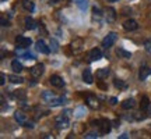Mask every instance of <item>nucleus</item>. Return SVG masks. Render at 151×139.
I'll list each match as a JSON object with an SVG mask.
<instances>
[{
    "instance_id": "obj_1",
    "label": "nucleus",
    "mask_w": 151,
    "mask_h": 139,
    "mask_svg": "<svg viewBox=\"0 0 151 139\" xmlns=\"http://www.w3.org/2000/svg\"><path fill=\"white\" fill-rule=\"evenodd\" d=\"M116 33L115 32H109L106 36L104 38V40H102V46L104 48H111V46H113V43L116 42Z\"/></svg>"
},
{
    "instance_id": "obj_2",
    "label": "nucleus",
    "mask_w": 151,
    "mask_h": 139,
    "mask_svg": "<svg viewBox=\"0 0 151 139\" xmlns=\"http://www.w3.org/2000/svg\"><path fill=\"white\" fill-rule=\"evenodd\" d=\"M55 123H56V127H58L59 129L67 128V127H69V118H67L66 114H62V116H59V117H56Z\"/></svg>"
},
{
    "instance_id": "obj_3",
    "label": "nucleus",
    "mask_w": 151,
    "mask_h": 139,
    "mask_svg": "<svg viewBox=\"0 0 151 139\" xmlns=\"http://www.w3.org/2000/svg\"><path fill=\"white\" fill-rule=\"evenodd\" d=\"M16 45H17V48H20V49H27L28 46H31V39L29 38H24V36H17Z\"/></svg>"
},
{
    "instance_id": "obj_4",
    "label": "nucleus",
    "mask_w": 151,
    "mask_h": 139,
    "mask_svg": "<svg viewBox=\"0 0 151 139\" xmlns=\"http://www.w3.org/2000/svg\"><path fill=\"white\" fill-rule=\"evenodd\" d=\"M35 49H37L39 53H42V54H48L49 52H50L49 46H46V43L43 42V40H38V42L35 43Z\"/></svg>"
},
{
    "instance_id": "obj_5",
    "label": "nucleus",
    "mask_w": 151,
    "mask_h": 139,
    "mask_svg": "<svg viewBox=\"0 0 151 139\" xmlns=\"http://www.w3.org/2000/svg\"><path fill=\"white\" fill-rule=\"evenodd\" d=\"M123 28L126 31H136V29L139 28V24H137V21H134V20H127V21H124Z\"/></svg>"
},
{
    "instance_id": "obj_6",
    "label": "nucleus",
    "mask_w": 151,
    "mask_h": 139,
    "mask_svg": "<svg viewBox=\"0 0 151 139\" xmlns=\"http://www.w3.org/2000/svg\"><path fill=\"white\" fill-rule=\"evenodd\" d=\"M43 64H37L34 65L32 68H31V75L32 77H35V78H38V77H41V75L43 74Z\"/></svg>"
},
{
    "instance_id": "obj_7",
    "label": "nucleus",
    "mask_w": 151,
    "mask_h": 139,
    "mask_svg": "<svg viewBox=\"0 0 151 139\" xmlns=\"http://www.w3.org/2000/svg\"><path fill=\"white\" fill-rule=\"evenodd\" d=\"M49 82H50L53 86H58V88H60V86L65 85V81L62 79L59 75H52V77L49 78Z\"/></svg>"
},
{
    "instance_id": "obj_8",
    "label": "nucleus",
    "mask_w": 151,
    "mask_h": 139,
    "mask_svg": "<svg viewBox=\"0 0 151 139\" xmlns=\"http://www.w3.org/2000/svg\"><path fill=\"white\" fill-rule=\"evenodd\" d=\"M151 74V68L148 67H141L140 68V72H139V79L140 81H146L147 77Z\"/></svg>"
},
{
    "instance_id": "obj_9",
    "label": "nucleus",
    "mask_w": 151,
    "mask_h": 139,
    "mask_svg": "<svg viewBox=\"0 0 151 139\" xmlns=\"http://www.w3.org/2000/svg\"><path fill=\"white\" fill-rule=\"evenodd\" d=\"M83 81L86 84H92L94 78H92V74H91V71H90V68H86L83 71Z\"/></svg>"
},
{
    "instance_id": "obj_10",
    "label": "nucleus",
    "mask_w": 151,
    "mask_h": 139,
    "mask_svg": "<svg viewBox=\"0 0 151 139\" xmlns=\"http://www.w3.org/2000/svg\"><path fill=\"white\" fill-rule=\"evenodd\" d=\"M98 127L101 128V134H108L111 131V123L109 121H99Z\"/></svg>"
},
{
    "instance_id": "obj_11",
    "label": "nucleus",
    "mask_w": 151,
    "mask_h": 139,
    "mask_svg": "<svg viewBox=\"0 0 151 139\" xmlns=\"http://www.w3.org/2000/svg\"><path fill=\"white\" fill-rule=\"evenodd\" d=\"M90 57H91L92 61H97V60H99L101 57H102V52L99 50V49H92L91 52H90Z\"/></svg>"
},
{
    "instance_id": "obj_12",
    "label": "nucleus",
    "mask_w": 151,
    "mask_h": 139,
    "mask_svg": "<svg viewBox=\"0 0 151 139\" xmlns=\"http://www.w3.org/2000/svg\"><path fill=\"white\" fill-rule=\"evenodd\" d=\"M14 118H16V121L18 124H25L27 123V117H25V114L22 111H16L14 113Z\"/></svg>"
},
{
    "instance_id": "obj_13",
    "label": "nucleus",
    "mask_w": 151,
    "mask_h": 139,
    "mask_svg": "<svg viewBox=\"0 0 151 139\" xmlns=\"http://www.w3.org/2000/svg\"><path fill=\"white\" fill-rule=\"evenodd\" d=\"M65 103H66V99H63V97H58V99H56V97H53V99L49 102V104H50L52 107H58V106L65 104Z\"/></svg>"
},
{
    "instance_id": "obj_14",
    "label": "nucleus",
    "mask_w": 151,
    "mask_h": 139,
    "mask_svg": "<svg viewBox=\"0 0 151 139\" xmlns=\"http://www.w3.org/2000/svg\"><path fill=\"white\" fill-rule=\"evenodd\" d=\"M11 70H13L14 72H21L22 71V64L18 61V60H13V61H11Z\"/></svg>"
},
{
    "instance_id": "obj_15",
    "label": "nucleus",
    "mask_w": 151,
    "mask_h": 139,
    "mask_svg": "<svg viewBox=\"0 0 151 139\" xmlns=\"http://www.w3.org/2000/svg\"><path fill=\"white\" fill-rule=\"evenodd\" d=\"M136 106V102L133 99H126L123 103H122V107H123L124 110H130V109H133Z\"/></svg>"
},
{
    "instance_id": "obj_16",
    "label": "nucleus",
    "mask_w": 151,
    "mask_h": 139,
    "mask_svg": "<svg viewBox=\"0 0 151 139\" xmlns=\"http://www.w3.org/2000/svg\"><path fill=\"white\" fill-rule=\"evenodd\" d=\"M115 20H116V13H115V10H113V9H108V10H106V21L113 22Z\"/></svg>"
},
{
    "instance_id": "obj_17",
    "label": "nucleus",
    "mask_w": 151,
    "mask_h": 139,
    "mask_svg": "<svg viewBox=\"0 0 151 139\" xmlns=\"http://www.w3.org/2000/svg\"><path fill=\"white\" fill-rule=\"evenodd\" d=\"M24 22H25V28H27V29H35V28H37V22L34 21L32 18H29V17H27V18L24 20Z\"/></svg>"
},
{
    "instance_id": "obj_18",
    "label": "nucleus",
    "mask_w": 151,
    "mask_h": 139,
    "mask_svg": "<svg viewBox=\"0 0 151 139\" xmlns=\"http://www.w3.org/2000/svg\"><path fill=\"white\" fill-rule=\"evenodd\" d=\"M108 75H109V68H101L97 71V78H99V79L106 78Z\"/></svg>"
},
{
    "instance_id": "obj_19",
    "label": "nucleus",
    "mask_w": 151,
    "mask_h": 139,
    "mask_svg": "<svg viewBox=\"0 0 151 139\" xmlns=\"http://www.w3.org/2000/svg\"><path fill=\"white\" fill-rule=\"evenodd\" d=\"M116 54H118L119 57H122V59H130V57H132V53H130V52H126L124 49H118V50H116Z\"/></svg>"
},
{
    "instance_id": "obj_20",
    "label": "nucleus",
    "mask_w": 151,
    "mask_h": 139,
    "mask_svg": "<svg viewBox=\"0 0 151 139\" xmlns=\"http://www.w3.org/2000/svg\"><path fill=\"white\" fill-rule=\"evenodd\" d=\"M9 79H10V82H13V84H22V82H24V78L18 77V75H9Z\"/></svg>"
},
{
    "instance_id": "obj_21",
    "label": "nucleus",
    "mask_w": 151,
    "mask_h": 139,
    "mask_svg": "<svg viewBox=\"0 0 151 139\" xmlns=\"http://www.w3.org/2000/svg\"><path fill=\"white\" fill-rule=\"evenodd\" d=\"M76 1V4L80 7V10H86L87 7H88V0H74Z\"/></svg>"
},
{
    "instance_id": "obj_22",
    "label": "nucleus",
    "mask_w": 151,
    "mask_h": 139,
    "mask_svg": "<svg viewBox=\"0 0 151 139\" xmlns=\"http://www.w3.org/2000/svg\"><path fill=\"white\" fill-rule=\"evenodd\" d=\"M84 113H86V107L84 106L77 107V109H76V111H74V117H77V118L83 117V116H84Z\"/></svg>"
},
{
    "instance_id": "obj_23",
    "label": "nucleus",
    "mask_w": 151,
    "mask_h": 139,
    "mask_svg": "<svg viewBox=\"0 0 151 139\" xmlns=\"http://www.w3.org/2000/svg\"><path fill=\"white\" fill-rule=\"evenodd\" d=\"M115 86L116 88H119V89H127V84L124 82V81H122V79H115Z\"/></svg>"
},
{
    "instance_id": "obj_24",
    "label": "nucleus",
    "mask_w": 151,
    "mask_h": 139,
    "mask_svg": "<svg viewBox=\"0 0 151 139\" xmlns=\"http://www.w3.org/2000/svg\"><path fill=\"white\" fill-rule=\"evenodd\" d=\"M22 6H24V9L27 11H34L35 9V6H34L32 1H29V0H25V1H22Z\"/></svg>"
},
{
    "instance_id": "obj_25",
    "label": "nucleus",
    "mask_w": 151,
    "mask_h": 139,
    "mask_svg": "<svg viewBox=\"0 0 151 139\" xmlns=\"http://www.w3.org/2000/svg\"><path fill=\"white\" fill-rule=\"evenodd\" d=\"M140 107H141V110H147V109L150 107V102H148V97L147 96H143L141 103H140Z\"/></svg>"
},
{
    "instance_id": "obj_26",
    "label": "nucleus",
    "mask_w": 151,
    "mask_h": 139,
    "mask_svg": "<svg viewBox=\"0 0 151 139\" xmlns=\"http://www.w3.org/2000/svg\"><path fill=\"white\" fill-rule=\"evenodd\" d=\"M81 45H83V40H81V39H77V40H74V42L71 43V48H73L74 52H78L81 49Z\"/></svg>"
},
{
    "instance_id": "obj_27",
    "label": "nucleus",
    "mask_w": 151,
    "mask_h": 139,
    "mask_svg": "<svg viewBox=\"0 0 151 139\" xmlns=\"http://www.w3.org/2000/svg\"><path fill=\"white\" fill-rule=\"evenodd\" d=\"M20 56L25 60H34L35 59V56H34L31 52H20Z\"/></svg>"
},
{
    "instance_id": "obj_28",
    "label": "nucleus",
    "mask_w": 151,
    "mask_h": 139,
    "mask_svg": "<svg viewBox=\"0 0 151 139\" xmlns=\"http://www.w3.org/2000/svg\"><path fill=\"white\" fill-rule=\"evenodd\" d=\"M92 17H94V18H95V17H98V18H101V17H102V11H101V9L97 7V6H94V7H92Z\"/></svg>"
},
{
    "instance_id": "obj_29",
    "label": "nucleus",
    "mask_w": 151,
    "mask_h": 139,
    "mask_svg": "<svg viewBox=\"0 0 151 139\" xmlns=\"http://www.w3.org/2000/svg\"><path fill=\"white\" fill-rule=\"evenodd\" d=\"M53 97H55V95L52 93V92H43V93H42V99H43V100H46L48 103L50 102Z\"/></svg>"
},
{
    "instance_id": "obj_30",
    "label": "nucleus",
    "mask_w": 151,
    "mask_h": 139,
    "mask_svg": "<svg viewBox=\"0 0 151 139\" xmlns=\"http://www.w3.org/2000/svg\"><path fill=\"white\" fill-rule=\"evenodd\" d=\"M87 103H88V106L92 107V109H98V107H99V103H98L95 99H91V97L87 100Z\"/></svg>"
},
{
    "instance_id": "obj_31",
    "label": "nucleus",
    "mask_w": 151,
    "mask_h": 139,
    "mask_svg": "<svg viewBox=\"0 0 151 139\" xmlns=\"http://www.w3.org/2000/svg\"><path fill=\"white\" fill-rule=\"evenodd\" d=\"M50 48H52V52H58L59 50V45L55 39H50Z\"/></svg>"
},
{
    "instance_id": "obj_32",
    "label": "nucleus",
    "mask_w": 151,
    "mask_h": 139,
    "mask_svg": "<svg viewBox=\"0 0 151 139\" xmlns=\"http://www.w3.org/2000/svg\"><path fill=\"white\" fill-rule=\"evenodd\" d=\"M16 97H20V99H25V92L24 91H16Z\"/></svg>"
},
{
    "instance_id": "obj_33",
    "label": "nucleus",
    "mask_w": 151,
    "mask_h": 139,
    "mask_svg": "<svg viewBox=\"0 0 151 139\" xmlns=\"http://www.w3.org/2000/svg\"><path fill=\"white\" fill-rule=\"evenodd\" d=\"M144 48H146V50L148 52V53H151V40H146V43H144Z\"/></svg>"
},
{
    "instance_id": "obj_34",
    "label": "nucleus",
    "mask_w": 151,
    "mask_h": 139,
    "mask_svg": "<svg viewBox=\"0 0 151 139\" xmlns=\"http://www.w3.org/2000/svg\"><path fill=\"white\" fill-rule=\"evenodd\" d=\"M86 138H98V132H88Z\"/></svg>"
},
{
    "instance_id": "obj_35",
    "label": "nucleus",
    "mask_w": 151,
    "mask_h": 139,
    "mask_svg": "<svg viewBox=\"0 0 151 139\" xmlns=\"http://www.w3.org/2000/svg\"><path fill=\"white\" fill-rule=\"evenodd\" d=\"M122 14H132V9H129V7H124Z\"/></svg>"
},
{
    "instance_id": "obj_36",
    "label": "nucleus",
    "mask_w": 151,
    "mask_h": 139,
    "mask_svg": "<svg viewBox=\"0 0 151 139\" xmlns=\"http://www.w3.org/2000/svg\"><path fill=\"white\" fill-rule=\"evenodd\" d=\"M109 103H111V104H116V103H118V99H116V97H111V99H109Z\"/></svg>"
},
{
    "instance_id": "obj_37",
    "label": "nucleus",
    "mask_w": 151,
    "mask_h": 139,
    "mask_svg": "<svg viewBox=\"0 0 151 139\" xmlns=\"http://www.w3.org/2000/svg\"><path fill=\"white\" fill-rule=\"evenodd\" d=\"M1 25H3V27H6V25H9V21H6L4 18H1Z\"/></svg>"
},
{
    "instance_id": "obj_38",
    "label": "nucleus",
    "mask_w": 151,
    "mask_h": 139,
    "mask_svg": "<svg viewBox=\"0 0 151 139\" xmlns=\"http://www.w3.org/2000/svg\"><path fill=\"white\" fill-rule=\"evenodd\" d=\"M136 118H137V120H143L144 116H143V114H136Z\"/></svg>"
},
{
    "instance_id": "obj_39",
    "label": "nucleus",
    "mask_w": 151,
    "mask_h": 139,
    "mask_svg": "<svg viewBox=\"0 0 151 139\" xmlns=\"http://www.w3.org/2000/svg\"><path fill=\"white\" fill-rule=\"evenodd\" d=\"M24 125H25V127H28V128H32L34 125H32V123H25L24 124Z\"/></svg>"
},
{
    "instance_id": "obj_40",
    "label": "nucleus",
    "mask_w": 151,
    "mask_h": 139,
    "mask_svg": "<svg viewBox=\"0 0 151 139\" xmlns=\"http://www.w3.org/2000/svg\"><path fill=\"white\" fill-rule=\"evenodd\" d=\"M4 79H6V77L1 75V79H0V84H1V85H4Z\"/></svg>"
},
{
    "instance_id": "obj_41",
    "label": "nucleus",
    "mask_w": 151,
    "mask_h": 139,
    "mask_svg": "<svg viewBox=\"0 0 151 139\" xmlns=\"http://www.w3.org/2000/svg\"><path fill=\"white\" fill-rule=\"evenodd\" d=\"M119 121H118V120H115V121H113V125H115V127H119Z\"/></svg>"
},
{
    "instance_id": "obj_42",
    "label": "nucleus",
    "mask_w": 151,
    "mask_h": 139,
    "mask_svg": "<svg viewBox=\"0 0 151 139\" xmlns=\"http://www.w3.org/2000/svg\"><path fill=\"white\" fill-rule=\"evenodd\" d=\"M120 138L124 139V138H127V134H123V135H120Z\"/></svg>"
},
{
    "instance_id": "obj_43",
    "label": "nucleus",
    "mask_w": 151,
    "mask_h": 139,
    "mask_svg": "<svg viewBox=\"0 0 151 139\" xmlns=\"http://www.w3.org/2000/svg\"><path fill=\"white\" fill-rule=\"evenodd\" d=\"M50 1H52V3H59L60 0H50Z\"/></svg>"
},
{
    "instance_id": "obj_44",
    "label": "nucleus",
    "mask_w": 151,
    "mask_h": 139,
    "mask_svg": "<svg viewBox=\"0 0 151 139\" xmlns=\"http://www.w3.org/2000/svg\"><path fill=\"white\" fill-rule=\"evenodd\" d=\"M108 1H111V3H116V1H119V0H108Z\"/></svg>"
},
{
    "instance_id": "obj_45",
    "label": "nucleus",
    "mask_w": 151,
    "mask_h": 139,
    "mask_svg": "<svg viewBox=\"0 0 151 139\" xmlns=\"http://www.w3.org/2000/svg\"><path fill=\"white\" fill-rule=\"evenodd\" d=\"M150 116H151V106H150Z\"/></svg>"
},
{
    "instance_id": "obj_46",
    "label": "nucleus",
    "mask_w": 151,
    "mask_h": 139,
    "mask_svg": "<svg viewBox=\"0 0 151 139\" xmlns=\"http://www.w3.org/2000/svg\"><path fill=\"white\" fill-rule=\"evenodd\" d=\"M1 1H7V0H1Z\"/></svg>"
}]
</instances>
